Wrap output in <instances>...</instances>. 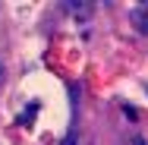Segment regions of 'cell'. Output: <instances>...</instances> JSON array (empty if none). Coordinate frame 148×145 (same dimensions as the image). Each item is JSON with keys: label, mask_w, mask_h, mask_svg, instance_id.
<instances>
[{"label": "cell", "mask_w": 148, "mask_h": 145, "mask_svg": "<svg viewBox=\"0 0 148 145\" xmlns=\"http://www.w3.org/2000/svg\"><path fill=\"white\" fill-rule=\"evenodd\" d=\"M132 19H136V25L142 32H148V3H139V6L132 10Z\"/></svg>", "instance_id": "obj_1"}, {"label": "cell", "mask_w": 148, "mask_h": 145, "mask_svg": "<svg viewBox=\"0 0 148 145\" xmlns=\"http://www.w3.org/2000/svg\"><path fill=\"white\" fill-rule=\"evenodd\" d=\"M38 107H41V104H38V101H32L29 107H25L22 114L16 117V123H19V126H25V123H32V120H35V111H38Z\"/></svg>", "instance_id": "obj_2"}, {"label": "cell", "mask_w": 148, "mask_h": 145, "mask_svg": "<svg viewBox=\"0 0 148 145\" xmlns=\"http://www.w3.org/2000/svg\"><path fill=\"white\" fill-rule=\"evenodd\" d=\"M66 10H76V16H88L91 3H66Z\"/></svg>", "instance_id": "obj_3"}, {"label": "cell", "mask_w": 148, "mask_h": 145, "mask_svg": "<svg viewBox=\"0 0 148 145\" xmlns=\"http://www.w3.org/2000/svg\"><path fill=\"white\" fill-rule=\"evenodd\" d=\"M63 145H76V139H73V136H69V139H63Z\"/></svg>", "instance_id": "obj_4"}]
</instances>
